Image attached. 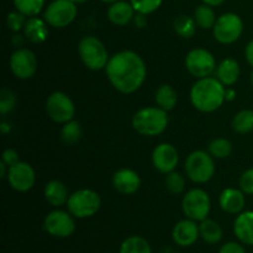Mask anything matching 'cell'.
I'll return each instance as SVG.
<instances>
[{"label":"cell","mask_w":253,"mask_h":253,"mask_svg":"<svg viewBox=\"0 0 253 253\" xmlns=\"http://www.w3.org/2000/svg\"><path fill=\"white\" fill-rule=\"evenodd\" d=\"M147 15L145 14H140V12H137V14L135 15V17H133V22H135V25L137 27H140V29H143V27H146V25H147Z\"/></svg>","instance_id":"40"},{"label":"cell","mask_w":253,"mask_h":253,"mask_svg":"<svg viewBox=\"0 0 253 253\" xmlns=\"http://www.w3.org/2000/svg\"><path fill=\"white\" fill-rule=\"evenodd\" d=\"M16 106V95L9 89L4 88L0 91V114L6 115Z\"/></svg>","instance_id":"35"},{"label":"cell","mask_w":253,"mask_h":253,"mask_svg":"<svg viewBox=\"0 0 253 253\" xmlns=\"http://www.w3.org/2000/svg\"><path fill=\"white\" fill-rule=\"evenodd\" d=\"M0 131H1V133L6 135V133H9L11 131V126L7 123H5V121H2L1 125H0Z\"/></svg>","instance_id":"43"},{"label":"cell","mask_w":253,"mask_h":253,"mask_svg":"<svg viewBox=\"0 0 253 253\" xmlns=\"http://www.w3.org/2000/svg\"><path fill=\"white\" fill-rule=\"evenodd\" d=\"M44 199L49 205L54 208H59L62 205H67L69 199L68 189L61 180H49L43 190Z\"/></svg>","instance_id":"23"},{"label":"cell","mask_w":253,"mask_h":253,"mask_svg":"<svg viewBox=\"0 0 253 253\" xmlns=\"http://www.w3.org/2000/svg\"><path fill=\"white\" fill-rule=\"evenodd\" d=\"M235 96H236V91H235V89L227 88L226 89V100L232 101L235 99Z\"/></svg>","instance_id":"42"},{"label":"cell","mask_w":253,"mask_h":253,"mask_svg":"<svg viewBox=\"0 0 253 253\" xmlns=\"http://www.w3.org/2000/svg\"><path fill=\"white\" fill-rule=\"evenodd\" d=\"M135 12L136 11L131 2L118 0L109 6L108 19L111 24L118 25V26H125V25L133 21Z\"/></svg>","instance_id":"19"},{"label":"cell","mask_w":253,"mask_h":253,"mask_svg":"<svg viewBox=\"0 0 253 253\" xmlns=\"http://www.w3.org/2000/svg\"><path fill=\"white\" fill-rule=\"evenodd\" d=\"M225 0H203V2L207 5H210V6H219L224 2Z\"/></svg>","instance_id":"44"},{"label":"cell","mask_w":253,"mask_h":253,"mask_svg":"<svg viewBox=\"0 0 253 253\" xmlns=\"http://www.w3.org/2000/svg\"><path fill=\"white\" fill-rule=\"evenodd\" d=\"M184 168L188 178L192 182L204 184L215 174L214 157L207 151H193L185 160Z\"/></svg>","instance_id":"5"},{"label":"cell","mask_w":253,"mask_h":253,"mask_svg":"<svg viewBox=\"0 0 253 253\" xmlns=\"http://www.w3.org/2000/svg\"><path fill=\"white\" fill-rule=\"evenodd\" d=\"M73 2H76V4H83V2H85L86 0H72Z\"/></svg>","instance_id":"47"},{"label":"cell","mask_w":253,"mask_h":253,"mask_svg":"<svg viewBox=\"0 0 253 253\" xmlns=\"http://www.w3.org/2000/svg\"><path fill=\"white\" fill-rule=\"evenodd\" d=\"M200 236L207 244L215 245L221 241L222 239V229L216 221L210 219H205L200 221L199 225Z\"/></svg>","instance_id":"25"},{"label":"cell","mask_w":253,"mask_h":253,"mask_svg":"<svg viewBox=\"0 0 253 253\" xmlns=\"http://www.w3.org/2000/svg\"><path fill=\"white\" fill-rule=\"evenodd\" d=\"M10 71L21 81L32 78L37 71V58L34 52L27 48L16 49L10 57Z\"/></svg>","instance_id":"13"},{"label":"cell","mask_w":253,"mask_h":253,"mask_svg":"<svg viewBox=\"0 0 253 253\" xmlns=\"http://www.w3.org/2000/svg\"><path fill=\"white\" fill-rule=\"evenodd\" d=\"M234 234L240 242L253 246V211H242L234 222Z\"/></svg>","instance_id":"20"},{"label":"cell","mask_w":253,"mask_h":253,"mask_svg":"<svg viewBox=\"0 0 253 253\" xmlns=\"http://www.w3.org/2000/svg\"><path fill=\"white\" fill-rule=\"evenodd\" d=\"M208 152L217 160L227 158L232 153V143L224 137L214 138L208 146Z\"/></svg>","instance_id":"30"},{"label":"cell","mask_w":253,"mask_h":253,"mask_svg":"<svg viewBox=\"0 0 253 253\" xmlns=\"http://www.w3.org/2000/svg\"><path fill=\"white\" fill-rule=\"evenodd\" d=\"M197 22L194 17H190L188 15H179L173 21V29L175 34L179 35L183 39H190L197 32Z\"/></svg>","instance_id":"27"},{"label":"cell","mask_w":253,"mask_h":253,"mask_svg":"<svg viewBox=\"0 0 253 253\" xmlns=\"http://www.w3.org/2000/svg\"><path fill=\"white\" fill-rule=\"evenodd\" d=\"M250 81H251V85H252V88H253V71H252V73H251V77H250Z\"/></svg>","instance_id":"48"},{"label":"cell","mask_w":253,"mask_h":253,"mask_svg":"<svg viewBox=\"0 0 253 253\" xmlns=\"http://www.w3.org/2000/svg\"><path fill=\"white\" fill-rule=\"evenodd\" d=\"M1 161L10 168L11 166L16 165L17 162H20L19 153H17L15 150H12V148H6V150L2 152Z\"/></svg>","instance_id":"38"},{"label":"cell","mask_w":253,"mask_h":253,"mask_svg":"<svg viewBox=\"0 0 253 253\" xmlns=\"http://www.w3.org/2000/svg\"><path fill=\"white\" fill-rule=\"evenodd\" d=\"M7 183L14 190L20 193L29 192L36 182V174L32 166L27 162H17L16 165L7 168Z\"/></svg>","instance_id":"14"},{"label":"cell","mask_w":253,"mask_h":253,"mask_svg":"<svg viewBox=\"0 0 253 253\" xmlns=\"http://www.w3.org/2000/svg\"><path fill=\"white\" fill-rule=\"evenodd\" d=\"M210 209H211V200L205 190L194 188L188 190L183 197L182 210L187 219L203 221L208 219Z\"/></svg>","instance_id":"7"},{"label":"cell","mask_w":253,"mask_h":253,"mask_svg":"<svg viewBox=\"0 0 253 253\" xmlns=\"http://www.w3.org/2000/svg\"><path fill=\"white\" fill-rule=\"evenodd\" d=\"M78 53L82 62L90 71H101L106 68L109 57L105 44L95 36H84L78 43Z\"/></svg>","instance_id":"4"},{"label":"cell","mask_w":253,"mask_h":253,"mask_svg":"<svg viewBox=\"0 0 253 253\" xmlns=\"http://www.w3.org/2000/svg\"><path fill=\"white\" fill-rule=\"evenodd\" d=\"M226 100V86L216 77L200 78L190 89V101L202 113H214Z\"/></svg>","instance_id":"2"},{"label":"cell","mask_w":253,"mask_h":253,"mask_svg":"<svg viewBox=\"0 0 253 253\" xmlns=\"http://www.w3.org/2000/svg\"><path fill=\"white\" fill-rule=\"evenodd\" d=\"M101 207L100 195L93 189L76 190L69 195L67 202V209L77 219H86L91 217L99 211Z\"/></svg>","instance_id":"6"},{"label":"cell","mask_w":253,"mask_h":253,"mask_svg":"<svg viewBox=\"0 0 253 253\" xmlns=\"http://www.w3.org/2000/svg\"><path fill=\"white\" fill-rule=\"evenodd\" d=\"M48 24L44 21V19L34 16L29 17L26 20V24L24 27V35L29 41L32 43H42L48 37Z\"/></svg>","instance_id":"22"},{"label":"cell","mask_w":253,"mask_h":253,"mask_svg":"<svg viewBox=\"0 0 253 253\" xmlns=\"http://www.w3.org/2000/svg\"><path fill=\"white\" fill-rule=\"evenodd\" d=\"M82 138L81 124L76 120H71L63 124L61 128V140L67 145H74Z\"/></svg>","instance_id":"31"},{"label":"cell","mask_w":253,"mask_h":253,"mask_svg":"<svg viewBox=\"0 0 253 253\" xmlns=\"http://www.w3.org/2000/svg\"><path fill=\"white\" fill-rule=\"evenodd\" d=\"M200 236L199 225L190 219L180 220L174 225L172 231L173 241L180 247H189L198 241Z\"/></svg>","instance_id":"16"},{"label":"cell","mask_w":253,"mask_h":253,"mask_svg":"<svg viewBox=\"0 0 253 253\" xmlns=\"http://www.w3.org/2000/svg\"><path fill=\"white\" fill-rule=\"evenodd\" d=\"M166 188L172 194H182L185 189V178L178 172H170L166 175Z\"/></svg>","instance_id":"33"},{"label":"cell","mask_w":253,"mask_h":253,"mask_svg":"<svg viewBox=\"0 0 253 253\" xmlns=\"http://www.w3.org/2000/svg\"><path fill=\"white\" fill-rule=\"evenodd\" d=\"M119 253H152V250L147 240L135 235L124 240Z\"/></svg>","instance_id":"28"},{"label":"cell","mask_w":253,"mask_h":253,"mask_svg":"<svg viewBox=\"0 0 253 253\" xmlns=\"http://www.w3.org/2000/svg\"><path fill=\"white\" fill-rule=\"evenodd\" d=\"M77 4L72 0H53L43 12L44 21L54 29H63L77 17Z\"/></svg>","instance_id":"9"},{"label":"cell","mask_w":253,"mask_h":253,"mask_svg":"<svg viewBox=\"0 0 253 253\" xmlns=\"http://www.w3.org/2000/svg\"><path fill=\"white\" fill-rule=\"evenodd\" d=\"M179 162L178 150L170 143H160L155 147L152 152V165L158 172L168 173L173 172Z\"/></svg>","instance_id":"15"},{"label":"cell","mask_w":253,"mask_h":253,"mask_svg":"<svg viewBox=\"0 0 253 253\" xmlns=\"http://www.w3.org/2000/svg\"><path fill=\"white\" fill-rule=\"evenodd\" d=\"M130 2L136 12L150 15L160 9L163 0H130Z\"/></svg>","instance_id":"34"},{"label":"cell","mask_w":253,"mask_h":253,"mask_svg":"<svg viewBox=\"0 0 253 253\" xmlns=\"http://www.w3.org/2000/svg\"><path fill=\"white\" fill-rule=\"evenodd\" d=\"M184 63L187 71L197 79L210 77L216 69V61L211 52L200 47L188 52Z\"/></svg>","instance_id":"10"},{"label":"cell","mask_w":253,"mask_h":253,"mask_svg":"<svg viewBox=\"0 0 253 253\" xmlns=\"http://www.w3.org/2000/svg\"><path fill=\"white\" fill-rule=\"evenodd\" d=\"M6 168H9V167H7V166L1 161V162H0V178H1V179H4V178L7 175Z\"/></svg>","instance_id":"45"},{"label":"cell","mask_w":253,"mask_h":253,"mask_svg":"<svg viewBox=\"0 0 253 253\" xmlns=\"http://www.w3.org/2000/svg\"><path fill=\"white\" fill-rule=\"evenodd\" d=\"M100 1L105 2V4H113V2L118 1V0H100Z\"/></svg>","instance_id":"46"},{"label":"cell","mask_w":253,"mask_h":253,"mask_svg":"<svg viewBox=\"0 0 253 253\" xmlns=\"http://www.w3.org/2000/svg\"><path fill=\"white\" fill-rule=\"evenodd\" d=\"M25 24H26V16L24 14H21L20 11H12L7 15L6 17V26L9 27V30L14 32H19L21 30H24Z\"/></svg>","instance_id":"36"},{"label":"cell","mask_w":253,"mask_h":253,"mask_svg":"<svg viewBox=\"0 0 253 253\" xmlns=\"http://www.w3.org/2000/svg\"><path fill=\"white\" fill-rule=\"evenodd\" d=\"M105 72L111 85L121 94L137 91L147 76V68L142 57L130 49H124L111 56Z\"/></svg>","instance_id":"1"},{"label":"cell","mask_w":253,"mask_h":253,"mask_svg":"<svg viewBox=\"0 0 253 253\" xmlns=\"http://www.w3.org/2000/svg\"><path fill=\"white\" fill-rule=\"evenodd\" d=\"M240 189L247 195H253V167L245 170L240 177Z\"/></svg>","instance_id":"37"},{"label":"cell","mask_w":253,"mask_h":253,"mask_svg":"<svg viewBox=\"0 0 253 253\" xmlns=\"http://www.w3.org/2000/svg\"><path fill=\"white\" fill-rule=\"evenodd\" d=\"M194 20L197 22L198 27L203 30L212 29L216 22L217 17L215 15V11L212 10V6L207 4L199 5L194 11Z\"/></svg>","instance_id":"26"},{"label":"cell","mask_w":253,"mask_h":253,"mask_svg":"<svg viewBox=\"0 0 253 253\" xmlns=\"http://www.w3.org/2000/svg\"><path fill=\"white\" fill-rule=\"evenodd\" d=\"M244 32V21L235 12H225L217 17L212 35L215 40L222 44H231L241 37Z\"/></svg>","instance_id":"8"},{"label":"cell","mask_w":253,"mask_h":253,"mask_svg":"<svg viewBox=\"0 0 253 253\" xmlns=\"http://www.w3.org/2000/svg\"><path fill=\"white\" fill-rule=\"evenodd\" d=\"M245 57H246V61L250 66L253 67V40L247 43L246 49H245Z\"/></svg>","instance_id":"41"},{"label":"cell","mask_w":253,"mask_h":253,"mask_svg":"<svg viewBox=\"0 0 253 253\" xmlns=\"http://www.w3.org/2000/svg\"><path fill=\"white\" fill-rule=\"evenodd\" d=\"M241 73V68L236 59L225 58L220 62L215 69V77L224 84L225 86H232L237 83Z\"/></svg>","instance_id":"21"},{"label":"cell","mask_w":253,"mask_h":253,"mask_svg":"<svg viewBox=\"0 0 253 253\" xmlns=\"http://www.w3.org/2000/svg\"><path fill=\"white\" fill-rule=\"evenodd\" d=\"M46 111L52 121L57 124H66L73 120L76 106L66 93L54 91L47 98Z\"/></svg>","instance_id":"11"},{"label":"cell","mask_w":253,"mask_h":253,"mask_svg":"<svg viewBox=\"0 0 253 253\" xmlns=\"http://www.w3.org/2000/svg\"><path fill=\"white\" fill-rule=\"evenodd\" d=\"M220 208L227 214H237L242 212L245 204H246V198L245 193L241 189H235V188H226L221 192L219 197Z\"/></svg>","instance_id":"18"},{"label":"cell","mask_w":253,"mask_h":253,"mask_svg":"<svg viewBox=\"0 0 253 253\" xmlns=\"http://www.w3.org/2000/svg\"><path fill=\"white\" fill-rule=\"evenodd\" d=\"M155 100L158 108L168 111L173 110L178 103V93L170 84H162L157 88Z\"/></svg>","instance_id":"24"},{"label":"cell","mask_w":253,"mask_h":253,"mask_svg":"<svg viewBox=\"0 0 253 253\" xmlns=\"http://www.w3.org/2000/svg\"><path fill=\"white\" fill-rule=\"evenodd\" d=\"M14 5L26 17H34L42 11L44 0H14Z\"/></svg>","instance_id":"32"},{"label":"cell","mask_w":253,"mask_h":253,"mask_svg":"<svg viewBox=\"0 0 253 253\" xmlns=\"http://www.w3.org/2000/svg\"><path fill=\"white\" fill-rule=\"evenodd\" d=\"M168 114L158 106H147L136 111L132 116V127L142 136H158L168 126Z\"/></svg>","instance_id":"3"},{"label":"cell","mask_w":253,"mask_h":253,"mask_svg":"<svg viewBox=\"0 0 253 253\" xmlns=\"http://www.w3.org/2000/svg\"><path fill=\"white\" fill-rule=\"evenodd\" d=\"M113 187L120 194H135L141 187V178L136 170L130 168H121L114 173Z\"/></svg>","instance_id":"17"},{"label":"cell","mask_w":253,"mask_h":253,"mask_svg":"<svg viewBox=\"0 0 253 253\" xmlns=\"http://www.w3.org/2000/svg\"><path fill=\"white\" fill-rule=\"evenodd\" d=\"M73 217L74 216L69 211L53 210L44 217L43 229L51 236L59 237V239L69 237L76 230V222Z\"/></svg>","instance_id":"12"},{"label":"cell","mask_w":253,"mask_h":253,"mask_svg":"<svg viewBox=\"0 0 253 253\" xmlns=\"http://www.w3.org/2000/svg\"><path fill=\"white\" fill-rule=\"evenodd\" d=\"M219 253H246V251L237 242H227L219 250Z\"/></svg>","instance_id":"39"},{"label":"cell","mask_w":253,"mask_h":253,"mask_svg":"<svg viewBox=\"0 0 253 253\" xmlns=\"http://www.w3.org/2000/svg\"><path fill=\"white\" fill-rule=\"evenodd\" d=\"M232 128L237 133H249L253 130V110L244 109L232 119Z\"/></svg>","instance_id":"29"}]
</instances>
